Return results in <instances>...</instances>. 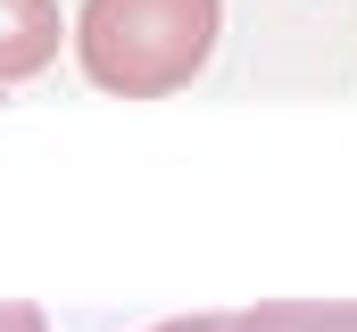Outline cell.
Listing matches in <instances>:
<instances>
[{
    "label": "cell",
    "instance_id": "6da1fadb",
    "mask_svg": "<svg viewBox=\"0 0 357 332\" xmlns=\"http://www.w3.org/2000/svg\"><path fill=\"white\" fill-rule=\"evenodd\" d=\"M225 0H84L75 59L91 91L116 100H167L216 59Z\"/></svg>",
    "mask_w": 357,
    "mask_h": 332
},
{
    "label": "cell",
    "instance_id": "5b68a950",
    "mask_svg": "<svg viewBox=\"0 0 357 332\" xmlns=\"http://www.w3.org/2000/svg\"><path fill=\"white\" fill-rule=\"evenodd\" d=\"M158 332H225V316H175V324H158Z\"/></svg>",
    "mask_w": 357,
    "mask_h": 332
},
{
    "label": "cell",
    "instance_id": "7a4b0ae2",
    "mask_svg": "<svg viewBox=\"0 0 357 332\" xmlns=\"http://www.w3.org/2000/svg\"><path fill=\"white\" fill-rule=\"evenodd\" d=\"M59 0H0V83H25L59 59Z\"/></svg>",
    "mask_w": 357,
    "mask_h": 332
},
{
    "label": "cell",
    "instance_id": "3957f363",
    "mask_svg": "<svg viewBox=\"0 0 357 332\" xmlns=\"http://www.w3.org/2000/svg\"><path fill=\"white\" fill-rule=\"evenodd\" d=\"M225 332H357V299H258L225 316Z\"/></svg>",
    "mask_w": 357,
    "mask_h": 332
},
{
    "label": "cell",
    "instance_id": "277c9868",
    "mask_svg": "<svg viewBox=\"0 0 357 332\" xmlns=\"http://www.w3.org/2000/svg\"><path fill=\"white\" fill-rule=\"evenodd\" d=\"M0 332H50L33 299H0Z\"/></svg>",
    "mask_w": 357,
    "mask_h": 332
}]
</instances>
